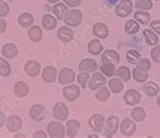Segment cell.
Returning <instances> with one entry per match:
<instances>
[{"label":"cell","instance_id":"6da1fadb","mask_svg":"<svg viewBox=\"0 0 160 138\" xmlns=\"http://www.w3.org/2000/svg\"><path fill=\"white\" fill-rule=\"evenodd\" d=\"M137 64L135 70L132 71L133 73V78H135L136 82H140V83H144L147 79H148V71L151 69V62L148 59H141L137 62Z\"/></svg>","mask_w":160,"mask_h":138},{"label":"cell","instance_id":"7a4b0ae2","mask_svg":"<svg viewBox=\"0 0 160 138\" xmlns=\"http://www.w3.org/2000/svg\"><path fill=\"white\" fill-rule=\"evenodd\" d=\"M63 20H65L66 24L70 26V27H77L82 20V14L78 10H72L69 12H66Z\"/></svg>","mask_w":160,"mask_h":138},{"label":"cell","instance_id":"3957f363","mask_svg":"<svg viewBox=\"0 0 160 138\" xmlns=\"http://www.w3.org/2000/svg\"><path fill=\"white\" fill-rule=\"evenodd\" d=\"M132 8H133V4L131 0H121L116 7V14L120 17H127L132 12Z\"/></svg>","mask_w":160,"mask_h":138},{"label":"cell","instance_id":"277c9868","mask_svg":"<svg viewBox=\"0 0 160 138\" xmlns=\"http://www.w3.org/2000/svg\"><path fill=\"white\" fill-rule=\"evenodd\" d=\"M118 129V117L117 115H112V117L108 118V122H106V127H105V136L106 137H113L116 134Z\"/></svg>","mask_w":160,"mask_h":138},{"label":"cell","instance_id":"5b68a950","mask_svg":"<svg viewBox=\"0 0 160 138\" xmlns=\"http://www.w3.org/2000/svg\"><path fill=\"white\" fill-rule=\"evenodd\" d=\"M47 133L50 137H63L65 136V126L59 122H51L47 127Z\"/></svg>","mask_w":160,"mask_h":138},{"label":"cell","instance_id":"8992f818","mask_svg":"<svg viewBox=\"0 0 160 138\" xmlns=\"http://www.w3.org/2000/svg\"><path fill=\"white\" fill-rule=\"evenodd\" d=\"M104 122H105V119H104V117H102L101 114H94V115H92L90 117V119H89V125H90V127L97 133L102 131V129H104Z\"/></svg>","mask_w":160,"mask_h":138},{"label":"cell","instance_id":"52a82bcc","mask_svg":"<svg viewBox=\"0 0 160 138\" xmlns=\"http://www.w3.org/2000/svg\"><path fill=\"white\" fill-rule=\"evenodd\" d=\"M105 83H106V79L104 75L100 73H96L90 78V81H89V88H90V90H97V88L105 86Z\"/></svg>","mask_w":160,"mask_h":138},{"label":"cell","instance_id":"ba28073f","mask_svg":"<svg viewBox=\"0 0 160 138\" xmlns=\"http://www.w3.org/2000/svg\"><path fill=\"white\" fill-rule=\"evenodd\" d=\"M52 114H54V117L57 119H59V121H65V119L69 117V110L63 103L58 102V103L54 106V109H52Z\"/></svg>","mask_w":160,"mask_h":138},{"label":"cell","instance_id":"9c48e42d","mask_svg":"<svg viewBox=\"0 0 160 138\" xmlns=\"http://www.w3.org/2000/svg\"><path fill=\"white\" fill-rule=\"evenodd\" d=\"M58 79H59V83L61 84H69V83L74 82L75 73H74L73 70H70V69H62L61 73H59Z\"/></svg>","mask_w":160,"mask_h":138},{"label":"cell","instance_id":"30bf717a","mask_svg":"<svg viewBox=\"0 0 160 138\" xmlns=\"http://www.w3.org/2000/svg\"><path fill=\"white\" fill-rule=\"evenodd\" d=\"M44 113H46V110H44V107L42 105H34L30 110V117L32 121L39 122L44 118Z\"/></svg>","mask_w":160,"mask_h":138},{"label":"cell","instance_id":"8fae6325","mask_svg":"<svg viewBox=\"0 0 160 138\" xmlns=\"http://www.w3.org/2000/svg\"><path fill=\"white\" fill-rule=\"evenodd\" d=\"M24 71L27 73L28 77L35 78L39 73H41V64H39L38 62H35V60H28L27 63H26V66H24Z\"/></svg>","mask_w":160,"mask_h":138},{"label":"cell","instance_id":"7c38bea8","mask_svg":"<svg viewBox=\"0 0 160 138\" xmlns=\"http://www.w3.org/2000/svg\"><path fill=\"white\" fill-rule=\"evenodd\" d=\"M22 127V118L19 115H11L7 119V129L11 133H16Z\"/></svg>","mask_w":160,"mask_h":138},{"label":"cell","instance_id":"4fadbf2b","mask_svg":"<svg viewBox=\"0 0 160 138\" xmlns=\"http://www.w3.org/2000/svg\"><path fill=\"white\" fill-rule=\"evenodd\" d=\"M120 130H121V133L124 136H132L133 133L136 131V125L135 122L132 121V119H124V121L121 122V126H120Z\"/></svg>","mask_w":160,"mask_h":138},{"label":"cell","instance_id":"5bb4252c","mask_svg":"<svg viewBox=\"0 0 160 138\" xmlns=\"http://www.w3.org/2000/svg\"><path fill=\"white\" fill-rule=\"evenodd\" d=\"M140 99H141V97L139 94V91H136V90H128L125 93V95H124V101H125V103L129 105V106L137 105L140 102Z\"/></svg>","mask_w":160,"mask_h":138},{"label":"cell","instance_id":"9a60e30c","mask_svg":"<svg viewBox=\"0 0 160 138\" xmlns=\"http://www.w3.org/2000/svg\"><path fill=\"white\" fill-rule=\"evenodd\" d=\"M63 95L68 101H75L79 97V87L75 86V84H70V86L65 87Z\"/></svg>","mask_w":160,"mask_h":138},{"label":"cell","instance_id":"2e32d148","mask_svg":"<svg viewBox=\"0 0 160 138\" xmlns=\"http://www.w3.org/2000/svg\"><path fill=\"white\" fill-rule=\"evenodd\" d=\"M101 59L104 63H117V62H120V55L117 51H113V50H108L105 51L104 54H102Z\"/></svg>","mask_w":160,"mask_h":138},{"label":"cell","instance_id":"e0dca14e","mask_svg":"<svg viewBox=\"0 0 160 138\" xmlns=\"http://www.w3.org/2000/svg\"><path fill=\"white\" fill-rule=\"evenodd\" d=\"M97 70V63L93 59H83L79 63V71L82 73H93Z\"/></svg>","mask_w":160,"mask_h":138},{"label":"cell","instance_id":"ac0fdd59","mask_svg":"<svg viewBox=\"0 0 160 138\" xmlns=\"http://www.w3.org/2000/svg\"><path fill=\"white\" fill-rule=\"evenodd\" d=\"M42 78H43V81L46 82V83H52V82L55 81V78H57V70L54 67H51V66H48V67L43 69Z\"/></svg>","mask_w":160,"mask_h":138},{"label":"cell","instance_id":"d6986e66","mask_svg":"<svg viewBox=\"0 0 160 138\" xmlns=\"http://www.w3.org/2000/svg\"><path fill=\"white\" fill-rule=\"evenodd\" d=\"M73 36H74V32L70 27H65L63 26V27H61L58 30V38L62 42H70L73 39Z\"/></svg>","mask_w":160,"mask_h":138},{"label":"cell","instance_id":"ffe728a7","mask_svg":"<svg viewBox=\"0 0 160 138\" xmlns=\"http://www.w3.org/2000/svg\"><path fill=\"white\" fill-rule=\"evenodd\" d=\"M2 52H3V55L6 56L7 59H12V58H15L16 54H18V47L15 46L14 43H8V44H6V46L3 47Z\"/></svg>","mask_w":160,"mask_h":138},{"label":"cell","instance_id":"44dd1931","mask_svg":"<svg viewBox=\"0 0 160 138\" xmlns=\"http://www.w3.org/2000/svg\"><path fill=\"white\" fill-rule=\"evenodd\" d=\"M93 32H94V35H96L97 38L104 39V38H106L109 35V30H108V27H106L105 24L97 23L94 27H93Z\"/></svg>","mask_w":160,"mask_h":138},{"label":"cell","instance_id":"7402d4cb","mask_svg":"<svg viewBox=\"0 0 160 138\" xmlns=\"http://www.w3.org/2000/svg\"><path fill=\"white\" fill-rule=\"evenodd\" d=\"M143 90H144L145 94L149 95V97H155V95L159 94V86H158L156 83H153V82H147V83H144Z\"/></svg>","mask_w":160,"mask_h":138},{"label":"cell","instance_id":"603a6c76","mask_svg":"<svg viewBox=\"0 0 160 138\" xmlns=\"http://www.w3.org/2000/svg\"><path fill=\"white\" fill-rule=\"evenodd\" d=\"M52 11H54V15L57 19H63L66 12H68V6L65 3H57L54 8H52Z\"/></svg>","mask_w":160,"mask_h":138},{"label":"cell","instance_id":"cb8c5ba5","mask_svg":"<svg viewBox=\"0 0 160 138\" xmlns=\"http://www.w3.org/2000/svg\"><path fill=\"white\" fill-rule=\"evenodd\" d=\"M28 36L32 42H39L43 36V32H42V28L38 27V26H34L28 30Z\"/></svg>","mask_w":160,"mask_h":138},{"label":"cell","instance_id":"d4e9b609","mask_svg":"<svg viewBox=\"0 0 160 138\" xmlns=\"http://www.w3.org/2000/svg\"><path fill=\"white\" fill-rule=\"evenodd\" d=\"M78 131H79V122L75 121V119L69 121L68 125H66V133H68L70 137H74Z\"/></svg>","mask_w":160,"mask_h":138},{"label":"cell","instance_id":"484cf974","mask_svg":"<svg viewBox=\"0 0 160 138\" xmlns=\"http://www.w3.org/2000/svg\"><path fill=\"white\" fill-rule=\"evenodd\" d=\"M114 74H117V78H120L124 82H128L131 79V71H129L128 67H125V66L118 67L116 71H114Z\"/></svg>","mask_w":160,"mask_h":138},{"label":"cell","instance_id":"4316f807","mask_svg":"<svg viewBox=\"0 0 160 138\" xmlns=\"http://www.w3.org/2000/svg\"><path fill=\"white\" fill-rule=\"evenodd\" d=\"M28 90L30 88L27 86V83H24V82H18L14 87V91L18 97H26L28 94Z\"/></svg>","mask_w":160,"mask_h":138},{"label":"cell","instance_id":"83f0119b","mask_svg":"<svg viewBox=\"0 0 160 138\" xmlns=\"http://www.w3.org/2000/svg\"><path fill=\"white\" fill-rule=\"evenodd\" d=\"M144 38L148 44H151V46H156L158 42H159V38L158 35L153 32L152 30H144Z\"/></svg>","mask_w":160,"mask_h":138},{"label":"cell","instance_id":"f1b7e54d","mask_svg":"<svg viewBox=\"0 0 160 138\" xmlns=\"http://www.w3.org/2000/svg\"><path fill=\"white\" fill-rule=\"evenodd\" d=\"M109 88H110V91H113V93H121L124 88V83L121 82L120 78H113V79H110V82H109Z\"/></svg>","mask_w":160,"mask_h":138},{"label":"cell","instance_id":"f546056e","mask_svg":"<svg viewBox=\"0 0 160 138\" xmlns=\"http://www.w3.org/2000/svg\"><path fill=\"white\" fill-rule=\"evenodd\" d=\"M42 24L46 30H54L57 26V20L54 19V16H51V15H44L42 19Z\"/></svg>","mask_w":160,"mask_h":138},{"label":"cell","instance_id":"4dcf8cb0","mask_svg":"<svg viewBox=\"0 0 160 138\" xmlns=\"http://www.w3.org/2000/svg\"><path fill=\"white\" fill-rule=\"evenodd\" d=\"M11 74V64L10 62H7L6 59L0 58V75L2 77H8Z\"/></svg>","mask_w":160,"mask_h":138},{"label":"cell","instance_id":"1f68e13d","mask_svg":"<svg viewBox=\"0 0 160 138\" xmlns=\"http://www.w3.org/2000/svg\"><path fill=\"white\" fill-rule=\"evenodd\" d=\"M89 52L93 55H98L101 54L102 51V44L100 43V40H92L90 43H89Z\"/></svg>","mask_w":160,"mask_h":138},{"label":"cell","instance_id":"d6a6232c","mask_svg":"<svg viewBox=\"0 0 160 138\" xmlns=\"http://www.w3.org/2000/svg\"><path fill=\"white\" fill-rule=\"evenodd\" d=\"M34 23V17L31 14H22L19 16V24L22 27H30Z\"/></svg>","mask_w":160,"mask_h":138},{"label":"cell","instance_id":"836d02e7","mask_svg":"<svg viewBox=\"0 0 160 138\" xmlns=\"http://www.w3.org/2000/svg\"><path fill=\"white\" fill-rule=\"evenodd\" d=\"M132 118L135 119V121H137V122L144 121V118H145V110L143 107H135V109L132 110Z\"/></svg>","mask_w":160,"mask_h":138},{"label":"cell","instance_id":"e575fe53","mask_svg":"<svg viewBox=\"0 0 160 138\" xmlns=\"http://www.w3.org/2000/svg\"><path fill=\"white\" fill-rule=\"evenodd\" d=\"M109 97H110V91L108 90V87H104V86H102L100 90H97L96 98H97L98 101L105 102V101H108V99H109Z\"/></svg>","mask_w":160,"mask_h":138},{"label":"cell","instance_id":"d590c367","mask_svg":"<svg viewBox=\"0 0 160 138\" xmlns=\"http://www.w3.org/2000/svg\"><path fill=\"white\" fill-rule=\"evenodd\" d=\"M125 56H127V60L132 64H137V62L140 60V52L136 50H129Z\"/></svg>","mask_w":160,"mask_h":138},{"label":"cell","instance_id":"8d00e7d4","mask_svg":"<svg viewBox=\"0 0 160 138\" xmlns=\"http://www.w3.org/2000/svg\"><path fill=\"white\" fill-rule=\"evenodd\" d=\"M135 7L137 8V10H140V11H148L151 10V8L153 7V4L151 0H137L136 4H135Z\"/></svg>","mask_w":160,"mask_h":138},{"label":"cell","instance_id":"74e56055","mask_svg":"<svg viewBox=\"0 0 160 138\" xmlns=\"http://www.w3.org/2000/svg\"><path fill=\"white\" fill-rule=\"evenodd\" d=\"M135 19H136V21H140L141 24H147V23H149L151 16H149L148 12H143V11L139 10L135 14Z\"/></svg>","mask_w":160,"mask_h":138},{"label":"cell","instance_id":"f35d334b","mask_svg":"<svg viewBox=\"0 0 160 138\" xmlns=\"http://www.w3.org/2000/svg\"><path fill=\"white\" fill-rule=\"evenodd\" d=\"M140 30V26L136 20H128L125 23V31L128 34H136Z\"/></svg>","mask_w":160,"mask_h":138},{"label":"cell","instance_id":"ab89813d","mask_svg":"<svg viewBox=\"0 0 160 138\" xmlns=\"http://www.w3.org/2000/svg\"><path fill=\"white\" fill-rule=\"evenodd\" d=\"M101 73L106 75V77H112V75L114 74V64L113 63H104L100 67Z\"/></svg>","mask_w":160,"mask_h":138},{"label":"cell","instance_id":"60d3db41","mask_svg":"<svg viewBox=\"0 0 160 138\" xmlns=\"http://www.w3.org/2000/svg\"><path fill=\"white\" fill-rule=\"evenodd\" d=\"M89 73H82L81 71V74L77 77V81L79 83V86L81 87H86V82H89Z\"/></svg>","mask_w":160,"mask_h":138},{"label":"cell","instance_id":"b9f144b4","mask_svg":"<svg viewBox=\"0 0 160 138\" xmlns=\"http://www.w3.org/2000/svg\"><path fill=\"white\" fill-rule=\"evenodd\" d=\"M8 12H10V7H8V4L6 2H0V17L8 15Z\"/></svg>","mask_w":160,"mask_h":138},{"label":"cell","instance_id":"7bdbcfd3","mask_svg":"<svg viewBox=\"0 0 160 138\" xmlns=\"http://www.w3.org/2000/svg\"><path fill=\"white\" fill-rule=\"evenodd\" d=\"M151 56H152V59L155 62L160 63V46H156L152 51H151Z\"/></svg>","mask_w":160,"mask_h":138},{"label":"cell","instance_id":"ee69618b","mask_svg":"<svg viewBox=\"0 0 160 138\" xmlns=\"http://www.w3.org/2000/svg\"><path fill=\"white\" fill-rule=\"evenodd\" d=\"M151 28H152L153 32L160 34V20H153L152 23H151Z\"/></svg>","mask_w":160,"mask_h":138},{"label":"cell","instance_id":"f6af8a7d","mask_svg":"<svg viewBox=\"0 0 160 138\" xmlns=\"http://www.w3.org/2000/svg\"><path fill=\"white\" fill-rule=\"evenodd\" d=\"M79 3H81V0H65V4L69 7H77L79 6Z\"/></svg>","mask_w":160,"mask_h":138},{"label":"cell","instance_id":"bcb514c9","mask_svg":"<svg viewBox=\"0 0 160 138\" xmlns=\"http://www.w3.org/2000/svg\"><path fill=\"white\" fill-rule=\"evenodd\" d=\"M6 27H7L6 21H4L3 19H0V34H2V32H4V31H6Z\"/></svg>","mask_w":160,"mask_h":138},{"label":"cell","instance_id":"7dc6e473","mask_svg":"<svg viewBox=\"0 0 160 138\" xmlns=\"http://www.w3.org/2000/svg\"><path fill=\"white\" fill-rule=\"evenodd\" d=\"M117 2H118V0H105V4L108 7H113V6H116Z\"/></svg>","mask_w":160,"mask_h":138},{"label":"cell","instance_id":"c3c4849f","mask_svg":"<svg viewBox=\"0 0 160 138\" xmlns=\"http://www.w3.org/2000/svg\"><path fill=\"white\" fill-rule=\"evenodd\" d=\"M34 137L35 138H44V137H46V133H44V131H37L34 134Z\"/></svg>","mask_w":160,"mask_h":138},{"label":"cell","instance_id":"681fc988","mask_svg":"<svg viewBox=\"0 0 160 138\" xmlns=\"http://www.w3.org/2000/svg\"><path fill=\"white\" fill-rule=\"evenodd\" d=\"M4 122H6V115H4L2 111H0V126H3Z\"/></svg>","mask_w":160,"mask_h":138},{"label":"cell","instance_id":"f907efd6","mask_svg":"<svg viewBox=\"0 0 160 138\" xmlns=\"http://www.w3.org/2000/svg\"><path fill=\"white\" fill-rule=\"evenodd\" d=\"M47 2H48V3H59L61 0H47Z\"/></svg>","mask_w":160,"mask_h":138},{"label":"cell","instance_id":"816d5d0a","mask_svg":"<svg viewBox=\"0 0 160 138\" xmlns=\"http://www.w3.org/2000/svg\"><path fill=\"white\" fill-rule=\"evenodd\" d=\"M89 138H97V134H90V136H89Z\"/></svg>","mask_w":160,"mask_h":138},{"label":"cell","instance_id":"f5cc1de1","mask_svg":"<svg viewBox=\"0 0 160 138\" xmlns=\"http://www.w3.org/2000/svg\"><path fill=\"white\" fill-rule=\"evenodd\" d=\"M158 105H159V106H160V97H159V98H158Z\"/></svg>","mask_w":160,"mask_h":138},{"label":"cell","instance_id":"db71d44e","mask_svg":"<svg viewBox=\"0 0 160 138\" xmlns=\"http://www.w3.org/2000/svg\"><path fill=\"white\" fill-rule=\"evenodd\" d=\"M11 2H12V0H11Z\"/></svg>","mask_w":160,"mask_h":138}]
</instances>
